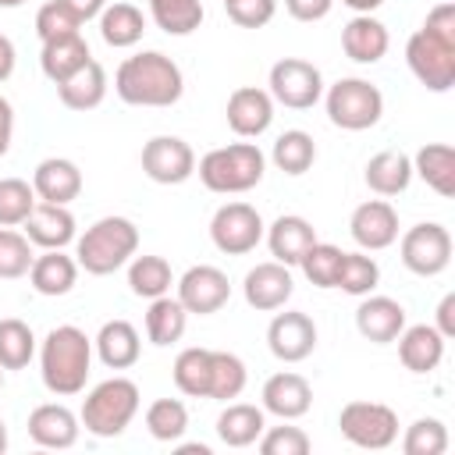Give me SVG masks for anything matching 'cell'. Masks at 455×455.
I'll use <instances>...</instances> for the list:
<instances>
[{
	"instance_id": "obj_36",
	"label": "cell",
	"mask_w": 455,
	"mask_h": 455,
	"mask_svg": "<svg viewBox=\"0 0 455 455\" xmlns=\"http://www.w3.org/2000/svg\"><path fill=\"white\" fill-rule=\"evenodd\" d=\"M210 352L213 348H181L171 373H174V387L188 398H210Z\"/></svg>"
},
{
	"instance_id": "obj_1",
	"label": "cell",
	"mask_w": 455,
	"mask_h": 455,
	"mask_svg": "<svg viewBox=\"0 0 455 455\" xmlns=\"http://www.w3.org/2000/svg\"><path fill=\"white\" fill-rule=\"evenodd\" d=\"M114 92L132 107H174L185 92V75L167 53L142 50L121 60L114 75Z\"/></svg>"
},
{
	"instance_id": "obj_24",
	"label": "cell",
	"mask_w": 455,
	"mask_h": 455,
	"mask_svg": "<svg viewBox=\"0 0 455 455\" xmlns=\"http://www.w3.org/2000/svg\"><path fill=\"white\" fill-rule=\"evenodd\" d=\"M263 235H267V249H270V256H274L277 263H284V267H299L302 252L316 242L313 224H309L306 217H299V213H281Z\"/></svg>"
},
{
	"instance_id": "obj_44",
	"label": "cell",
	"mask_w": 455,
	"mask_h": 455,
	"mask_svg": "<svg viewBox=\"0 0 455 455\" xmlns=\"http://www.w3.org/2000/svg\"><path fill=\"white\" fill-rule=\"evenodd\" d=\"M36 188L21 178H0V228H21L36 206Z\"/></svg>"
},
{
	"instance_id": "obj_5",
	"label": "cell",
	"mask_w": 455,
	"mask_h": 455,
	"mask_svg": "<svg viewBox=\"0 0 455 455\" xmlns=\"http://www.w3.org/2000/svg\"><path fill=\"white\" fill-rule=\"evenodd\" d=\"M139 384L128 380V377H110V380H100L85 402H82V427L92 434V437H117L124 434V427L135 419L139 412Z\"/></svg>"
},
{
	"instance_id": "obj_19",
	"label": "cell",
	"mask_w": 455,
	"mask_h": 455,
	"mask_svg": "<svg viewBox=\"0 0 455 455\" xmlns=\"http://www.w3.org/2000/svg\"><path fill=\"white\" fill-rule=\"evenodd\" d=\"M259 398H263V412H274L277 419H299L313 405V387H309V380L302 373L281 370V373L267 377Z\"/></svg>"
},
{
	"instance_id": "obj_47",
	"label": "cell",
	"mask_w": 455,
	"mask_h": 455,
	"mask_svg": "<svg viewBox=\"0 0 455 455\" xmlns=\"http://www.w3.org/2000/svg\"><path fill=\"white\" fill-rule=\"evenodd\" d=\"M82 25L78 18L60 4V0H50L36 11V36L39 43H50V39H60V36H75Z\"/></svg>"
},
{
	"instance_id": "obj_8",
	"label": "cell",
	"mask_w": 455,
	"mask_h": 455,
	"mask_svg": "<svg viewBox=\"0 0 455 455\" xmlns=\"http://www.w3.org/2000/svg\"><path fill=\"white\" fill-rule=\"evenodd\" d=\"M270 100L288 107V110H309L320 103L323 96V75L316 64L302 60V57H281L270 68Z\"/></svg>"
},
{
	"instance_id": "obj_16",
	"label": "cell",
	"mask_w": 455,
	"mask_h": 455,
	"mask_svg": "<svg viewBox=\"0 0 455 455\" xmlns=\"http://www.w3.org/2000/svg\"><path fill=\"white\" fill-rule=\"evenodd\" d=\"M295 291V281H291V267L277 263V259H267V263H256L245 281H242V295L252 309L259 313H274V309H284V302L291 299Z\"/></svg>"
},
{
	"instance_id": "obj_32",
	"label": "cell",
	"mask_w": 455,
	"mask_h": 455,
	"mask_svg": "<svg viewBox=\"0 0 455 455\" xmlns=\"http://www.w3.org/2000/svg\"><path fill=\"white\" fill-rule=\"evenodd\" d=\"M363 178H366L370 192H377V196H398L412 181V156H405L402 149H384V153L370 156Z\"/></svg>"
},
{
	"instance_id": "obj_12",
	"label": "cell",
	"mask_w": 455,
	"mask_h": 455,
	"mask_svg": "<svg viewBox=\"0 0 455 455\" xmlns=\"http://www.w3.org/2000/svg\"><path fill=\"white\" fill-rule=\"evenodd\" d=\"M142 171L156 185H181L196 174V153L178 135H153L142 146Z\"/></svg>"
},
{
	"instance_id": "obj_39",
	"label": "cell",
	"mask_w": 455,
	"mask_h": 455,
	"mask_svg": "<svg viewBox=\"0 0 455 455\" xmlns=\"http://www.w3.org/2000/svg\"><path fill=\"white\" fill-rule=\"evenodd\" d=\"M377 284H380V267H377L373 256H366V252H341V267H338L334 288H341L345 295L363 299Z\"/></svg>"
},
{
	"instance_id": "obj_9",
	"label": "cell",
	"mask_w": 455,
	"mask_h": 455,
	"mask_svg": "<svg viewBox=\"0 0 455 455\" xmlns=\"http://www.w3.org/2000/svg\"><path fill=\"white\" fill-rule=\"evenodd\" d=\"M263 217L256 206L249 203H224L217 206L213 220H210V242L224 252V256H245L263 242Z\"/></svg>"
},
{
	"instance_id": "obj_35",
	"label": "cell",
	"mask_w": 455,
	"mask_h": 455,
	"mask_svg": "<svg viewBox=\"0 0 455 455\" xmlns=\"http://www.w3.org/2000/svg\"><path fill=\"white\" fill-rule=\"evenodd\" d=\"M174 284V270L164 256H132L128 259V288L139 299H160Z\"/></svg>"
},
{
	"instance_id": "obj_45",
	"label": "cell",
	"mask_w": 455,
	"mask_h": 455,
	"mask_svg": "<svg viewBox=\"0 0 455 455\" xmlns=\"http://www.w3.org/2000/svg\"><path fill=\"white\" fill-rule=\"evenodd\" d=\"M444 448H448V427L437 416H419L416 423H409L402 437L405 455H444Z\"/></svg>"
},
{
	"instance_id": "obj_30",
	"label": "cell",
	"mask_w": 455,
	"mask_h": 455,
	"mask_svg": "<svg viewBox=\"0 0 455 455\" xmlns=\"http://www.w3.org/2000/svg\"><path fill=\"white\" fill-rule=\"evenodd\" d=\"M85 60H92V53H89V43L82 39V32L50 39V43H43V50H39V68H43V75H46L53 85H60L68 75H75Z\"/></svg>"
},
{
	"instance_id": "obj_22",
	"label": "cell",
	"mask_w": 455,
	"mask_h": 455,
	"mask_svg": "<svg viewBox=\"0 0 455 455\" xmlns=\"http://www.w3.org/2000/svg\"><path fill=\"white\" fill-rule=\"evenodd\" d=\"M21 228H25V238L39 249H64L75 242V217L68 206H57V203H36Z\"/></svg>"
},
{
	"instance_id": "obj_52",
	"label": "cell",
	"mask_w": 455,
	"mask_h": 455,
	"mask_svg": "<svg viewBox=\"0 0 455 455\" xmlns=\"http://www.w3.org/2000/svg\"><path fill=\"white\" fill-rule=\"evenodd\" d=\"M434 327L441 331L444 341L455 338V291H448V295L437 302V323H434Z\"/></svg>"
},
{
	"instance_id": "obj_10",
	"label": "cell",
	"mask_w": 455,
	"mask_h": 455,
	"mask_svg": "<svg viewBox=\"0 0 455 455\" xmlns=\"http://www.w3.org/2000/svg\"><path fill=\"white\" fill-rule=\"evenodd\" d=\"M405 60L409 71L427 85L430 92H448L455 85V46L430 36V32H412L405 43Z\"/></svg>"
},
{
	"instance_id": "obj_4",
	"label": "cell",
	"mask_w": 455,
	"mask_h": 455,
	"mask_svg": "<svg viewBox=\"0 0 455 455\" xmlns=\"http://www.w3.org/2000/svg\"><path fill=\"white\" fill-rule=\"evenodd\" d=\"M199 181L217 196H238L263 181L267 156L256 142H231L217 146L199 160Z\"/></svg>"
},
{
	"instance_id": "obj_60",
	"label": "cell",
	"mask_w": 455,
	"mask_h": 455,
	"mask_svg": "<svg viewBox=\"0 0 455 455\" xmlns=\"http://www.w3.org/2000/svg\"><path fill=\"white\" fill-rule=\"evenodd\" d=\"M0 391H4V366H0Z\"/></svg>"
},
{
	"instance_id": "obj_54",
	"label": "cell",
	"mask_w": 455,
	"mask_h": 455,
	"mask_svg": "<svg viewBox=\"0 0 455 455\" xmlns=\"http://www.w3.org/2000/svg\"><path fill=\"white\" fill-rule=\"evenodd\" d=\"M11 139H14V107L0 96V156L11 149Z\"/></svg>"
},
{
	"instance_id": "obj_23",
	"label": "cell",
	"mask_w": 455,
	"mask_h": 455,
	"mask_svg": "<svg viewBox=\"0 0 455 455\" xmlns=\"http://www.w3.org/2000/svg\"><path fill=\"white\" fill-rule=\"evenodd\" d=\"M395 341H398V359H402V366L409 373H430L444 359V338H441V331L434 323L402 327V334Z\"/></svg>"
},
{
	"instance_id": "obj_37",
	"label": "cell",
	"mask_w": 455,
	"mask_h": 455,
	"mask_svg": "<svg viewBox=\"0 0 455 455\" xmlns=\"http://www.w3.org/2000/svg\"><path fill=\"white\" fill-rule=\"evenodd\" d=\"M270 160H274L277 171L299 178V174H306V171L313 167V160H316V142H313V135L302 132V128L281 132L277 142H274V149H270Z\"/></svg>"
},
{
	"instance_id": "obj_43",
	"label": "cell",
	"mask_w": 455,
	"mask_h": 455,
	"mask_svg": "<svg viewBox=\"0 0 455 455\" xmlns=\"http://www.w3.org/2000/svg\"><path fill=\"white\" fill-rule=\"evenodd\" d=\"M299 267H302V274H306V281H309L313 288H334L338 267H341V249L331 245V242H313V245L302 252Z\"/></svg>"
},
{
	"instance_id": "obj_25",
	"label": "cell",
	"mask_w": 455,
	"mask_h": 455,
	"mask_svg": "<svg viewBox=\"0 0 455 455\" xmlns=\"http://www.w3.org/2000/svg\"><path fill=\"white\" fill-rule=\"evenodd\" d=\"M387 46H391V36H387L384 21H377L373 14H355L341 28V50L355 64H377L387 53Z\"/></svg>"
},
{
	"instance_id": "obj_18",
	"label": "cell",
	"mask_w": 455,
	"mask_h": 455,
	"mask_svg": "<svg viewBox=\"0 0 455 455\" xmlns=\"http://www.w3.org/2000/svg\"><path fill=\"white\" fill-rule=\"evenodd\" d=\"M405 327V306L387 295H363L355 309V331L373 345H391Z\"/></svg>"
},
{
	"instance_id": "obj_49",
	"label": "cell",
	"mask_w": 455,
	"mask_h": 455,
	"mask_svg": "<svg viewBox=\"0 0 455 455\" xmlns=\"http://www.w3.org/2000/svg\"><path fill=\"white\" fill-rule=\"evenodd\" d=\"M224 11L238 28H263L274 18L277 0H228Z\"/></svg>"
},
{
	"instance_id": "obj_58",
	"label": "cell",
	"mask_w": 455,
	"mask_h": 455,
	"mask_svg": "<svg viewBox=\"0 0 455 455\" xmlns=\"http://www.w3.org/2000/svg\"><path fill=\"white\" fill-rule=\"evenodd\" d=\"M4 451H7V423L0 419V455H4Z\"/></svg>"
},
{
	"instance_id": "obj_20",
	"label": "cell",
	"mask_w": 455,
	"mask_h": 455,
	"mask_svg": "<svg viewBox=\"0 0 455 455\" xmlns=\"http://www.w3.org/2000/svg\"><path fill=\"white\" fill-rule=\"evenodd\" d=\"M32 188H36V199H39V203L68 206V203L78 199V192H82V171H78V164L68 160V156H46V160L36 164Z\"/></svg>"
},
{
	"instance_id": "obj_28",
	"label": "cell",
	"mask_w": 455,
	"mask_h": 455,
	"mask_svg": "<svg viewBox=\"0 0 455 455\" xmlns=\"http://www.w3.org/2000/svg\"><path fill=\"white\" fill-rule=\"evenodd\" d=\"M107 85H110V82H107L103 64H100V60H85L75 75H68V78L57 85V96H60V103H64L68 110L85 114V110H92V107L103 103Z\"/></svg>"
},
{
	"instance_id": "obj_59",
	"label": "cell",
	"mask_w": 455,
	"mask_h": 455,
	"mask_svg": "<svg viewBox=\"0 0 455 455\" xmlns=\"http://www.w3.org/2000/svg\"><path fill=\"white\" fill-rule=\"evenodd\" d=\"M25 0H0V7H21Z\"/></svg>"
},
{
	"instance_id": "obj_61",
	"label": "cell",
	"mask_w": 455,
	"mask_h": 455,
	"mask_svg": "<svg viewBox=\"0 0 455 455\" xmlns=\"http://www.w3.org/2000/svg\"><path fill=\"white\" fill-rule=\"evenodd\" d=\"M224 4H228V0H224Z\"/></svg>"
},
{
	"instance_id": "obj_17",
	"label": "cell",
	"mask_w": 455,
	"mask_h": 455,
	"mask_svg": "<svg viewBox=\"0 0 455 455\" xmlns=\"http://www.w3.org/2000/svg\"><path fill=\"white\" fill-rule=\"evenodd\" d=\"M228 128L238 135V139H259L270 121H274V100L267 89H256V85H238L231 96H228Z\"/></svg>"
},
{
	"instance_id": "obj_40",
	"label": "cell",
	"mask_w": 455,
	"mask_h": 455,
	"mask_svg": "<svg viewBox=\"0 0 455 455\" xmlns=\"http://www.w3.org/2000/svg\"><path fill=\"white\" fill-rule=\"evenodd\" d=\"M245 363L235 352H210V398L231 402L245 391Z\"/></svg>"
},
{
	"instance_id": "obj_57",
	"label": "cell",
	"mask_w": 455,
	"mask_h": 455,
	"mask_svg": "<svg viewBox=\"0 0 455 455\" xmlns=\"http://www.w3.org/2000/svg\"><path fill=\"white\" fill-rule=\"evenodd\" d=\"M178 451H181V455H210V448H206V444H181Z\"/></svg>"
},
{
	"instance_id": "obj_13",
	"label": "cell",
	"mask_w": 455,
	"mask_h": 455,
	"mask_svg": "<svg viewBox=\"0 0 455 455\" xmlns=\"http://www.w3.org/2000/svg\"><path fill=\"white\" fill-rule=\"evenodd\" d=\"M174 299L185 306V313L210 316L231 299V281H228V274L220 267L199 263V267H188L178 277V295Z\"/></svg>"
},
{
	"instance_id": "obj_21",
	"label": "cell",
	"mask_w": 455,
	"mask_h": 455,
	"mask_svg": "<svg viewBox=\"0 0 455 455\" xmlns=\"http://www.w3.org/2000/svg\"><path fill=\"white\" fill-rule=\"evenodd\" d=\"M78 430H82V419L60 402H46L28 412V437L39 448H57V451L71 448L78 441Z\"/></svg>"
},
{
	"instance_id": "obj_46",
	"label": "cell",
	"mask_w": 455,
	"mask_h": 455,
	"mask_svg": "<svg viewBox=\"0 0 455 455\" xmlns=\"http://www.w3.org/2000/svg\"><path fill=\"white\" fill-rule=\"evenodd\" d=\"M32 259H36V252H32V242L25 238V231L0 228V277L4 281L25 277Z\"/></svg>"
},
{
	"instance_id": "obj_31",
	"label": "cell",
	"mask_w": 455,
	"mask_h": 455,
	"mask_svg": "<svg viewBox=\"0 0 455 455\" xmlns=\"http://www.w3.org/2000/svg\"><path fill=\"white\" fill-rule=\"evenodd\" d=\"M412 174H419L437 196H455V149L448 142H427L412 156Z\"/></svg>"
},
{
	"instance_id": "obj_41",
	"label": "cell",
	"mask_w": 455,
	"mask_h": 455,
	"mask_svg": "<svg viewBox=\"0 0 455 455\" xmlns=\"http://www.w3.org/2000/svg\"><path fill=\"white\" fill-rule=\"evenodd\" d=\"M36 355V334L25 320H0V366L4 370H25Z\"/></svg>"
},
{
	"instance_id": "obj_3",
	"label": "cell",
	"mask_w": 455,
	"mask_h": 455,
	"mask_svg": "<svg viewBox=\"0 0 455 455\" xmlns=\"http://www.w3.org/2000/svg\"><path fill=\"white\" fill-rule=\"evenodd\" d=\"M139 252V228L128 217H100L96 224L85 228V235L75 245V259L85 274L107 277L121 270L132 256Z\"/></svg>"
},
{
	"instance_id": "obj_34",
	"label": "cell",
	"mask_w": 455,
	"mask_h": 455,
	"mask_svg": "<svg viewBox=\"0 0 455 455\" xmlns=\"http://www.w3.org/2000/svg\"><path fill=\"white\" fill-rule=\"evenodd\" d=\"M185 323H188V313H185V306L178 299H171V295L149 299V309H146V338L156 348H167V345L181 341Z\"/></svg>"
},
{
	"instance_id": "obj_6",
	"label": "cell",
	"mask_w": 455,
	"mask_h": 455,
	"mask_svg": "<svg viewBox=\"0 0 455 455\" xmlns=\"http://www.w3.org/2000/svg\"><path fill=\"white\" fill-rule=\"evenodd\" d=\"M323 107L334 128L366 132L384 117V92L366 78H338L323 92Z\"/></svg>"
},
{
	"instance_id": "obj_56",
	"label": "cell",
	"mask_w": 455,
	"mask_h": 455,
	"mask_svg": "<svg viewBox=\"0 0 455 455\" xmlns=\"http://www.w3.org/2000/svg\"><path fill=\"white\" fill-rule=\"evenodd\" d=\"M341 4H345V7H352L355 14H373V11H377L384 0H341Z\"/></svg>"
},
{
	"instance_id": "obj_42",
	"label": "cell",
	"mask_w": 455,
	"mask_h": 455,
	"mask_svg": "<svg viewBox=\"0 0 455 455\" xmlns=\"http://www.w3.org/2000/svg\"><path fill=\"white\" fill-rule=\"evenodd\" d=\"M146 430L156 441H181V434L188 430V409L178 398H156L146 409Z\"/></svg>"
},
{
	"instance_id": "obj_50",
	"label": "cell",
	"mask_w": 455,
	"mask_h": 455,
	"mask_svg": "<svg viewBox=\"0 0 455 455\" xmlns=\"http://www.w3.org/2000/svg\"><path fill=\"white\" fill-rule=\"evenodd\" d=\"M423 32H430V36H437V39H444V43L455 46V4H451V0L437 4V7L427 14Z\"/></svg>"
},
{
	"instance_id": "obj_55",
	"label": "cell",
	"mask_w": 455,
	"mask_h": 455,
	"mask_svg": "<svg viewBox=\"0 0 455 455\" xmlns=\"http://www.w3.org/2000/svg\"><path fill=\"white\" fill-rule=\"evenodd\" d=\"M14 60H18V53H14V43L0 32V82H7L11 75H14Z\"/></svg>"
},
{
	"instance_id": "obj_51",
	"label": "cell",
	"mask_w": 455,
	"mask_h": 455,
	"mask_svg": "<svg viewBox=\"0 0 455 455\" xmlns=\"http://www.w3.org/2000/svg\"><path fill=\"white\" fill-rule=\"evenodd\" d=\"M331 7H334V0H284V11L295 21H320L331 14Z\"/></svg>"
},
{
	"instance_id": "obj_38",
	"label": "cell",
	"mask_w": 455,
	"mask_h": 455,
	"mask_svg": "<svg viewBox=\"0 0 455 455\" xmlns=\"http://www.w3.org/2000/svg\"><path fill=\"white\" fill-rule=\"evenodd\" d=\"M203 0H149V18L167 36H192L203 25Z\"/></svg>"
},
{
	"instance_id": "obj_33",
	"label": "cell",
	"mask_w": 455,
	"mask_h": 455,
	"mask_svg": "<svg viewBox=\"0 0 455 455\" xmlns=\"http://www.w3.org/2000/svg\"><path fill=\"white\" fill-rule=\"evenodd\" d=\"M142 32H146V14L135 4L117 0V4H107L103 7V14H100V36H103L107 46L128 50V46H135L142 39Z\"/></svg>"
},
{
	"instance_id": "obj_27",
	"label": "cell",
	"mask_w": 455,
	"mask_h": 455,
	"mask_svg": "<svg viewBox=\"0 0 455 455\" xmlns=\"http://www.w3.org/2000/svg\"><path fill=\"white\" fill-rule=\"evenodd\" d=\"M28 281L39 295H68L78 281V259H71L64 249H43V256H36L28 267Z\"/></svg>"
},
{
	"instance_id": "obj_11",
	"label": "cell",
	"mask_w": 455,
	"mask_h": 455,
	"mask_svg": "<svg viewBox=\"0 0 455 455\" xmlns=\"http://www.w3.org/2000/svg\"><path fill=\"white\" fill-rule=\"evenodd\" d=\"M402 263L419 277H437L451 263V235L437 220L412 224L402 235Z\"/></svg>"
},
{
	"instance_id": "obj_7",
	"label": "cell",
	"mask_w": 455,
	"mask_h": 455,
	"mask_svg": "<svg viewBox=\"0 0 455 455\" xmlns=\"http://www.w3.org/2000/svg\"><path fill=\"white\" fill-rule=\"evenodd\" d=\"M338 427L345 441H352L355 448H370V451L391 448L398 437V416L384 402H348L338 416Z\"/></svg>"
},
{
	"instance_id": "obj_15",
	"label": "cell",
	"mask_w": 455,
	"mask_h": 455,
	"mask_svg": "<svg viewBox=\"0 0 455 455\" xmlns=\"http://www.w3.org/2000/svg\"><path fill=\"white\" fill-rule=\"evenodd\" d=\"M348 235L363 252H377L398 242V213L387 199H366L348 217Z\"/></svg>"
},
{
	"instance_id": "obj_14",
	"label": "cell",
	"mask_w": 455,
	"mask_h": 455,
	"mask_svg": "<svg viewBox=\"0 0 455 455\" xmlns=\"http://www.w3.org/2000/svg\"><path fill=\"white\" fill-rule=\"evenodd\" d=\"M267 348L281 363H302L316 348V323L302 309H284L267 327Z\"/></svg>"
},
{
	"instance_id": "obj_48",
	"label": "cell",
	"mask_w": 455,
	"mask_h": 455,
	"mask_svg": "<svg viewBox=\"0 0 455 455\" xmlns=\"http://www.w3.org/2000/svg\"><path fill=\"white\" fill-rule=\"evenodd\" d=\"M259 451L263 455H306L309 437L302 427H270L259 434Z\"/></svg>"
},
{
	"instance_id": "obj_2",
	"label": "cell",
	"mask_w": 455,
	"mask_h": 455,
	"mask_svg": "<svg viewBox=\"0 0 455 455\" xmlns=\"http://www.w3.org/2000/svg\"><path fill=\"white\" fill-rule=\"evenodd\" d=\"M89 370H92V338L82 327L60 323L43 338L39 373H43V384L50 395L71 398V395L85 391Z\"/></svg>"
},
{
	"instance_id": "obj_26",
	"label": "cell",
	"mask_w": 455,
	"mask_h": 455,
	"mask_svg": "<svg viewBox=\"0 0 455 455\" xmlns=\"http://www.w3.org/2000/svg\"><path fill=\"white\" fill-rule=\"evenodd\" d=\"M92 348L100 355V363L107 370H128L139 363L142 355V341H139V331L128 323V320H107L100 327V334L92 338Z\"/></svg>"
},
{
	"instance_id": "obj_53",
	"label": "cell",
	"mask_w": 455,
	"mask_h": 455,
	"mask_svg": "<svg viewBox=\"0 0 455 455\" xmlns=\"http://www.w3.org/2000/svg\"><path fill=\"white\" fill-rule=\"evenodd\" d=\"M60 4L78 18V25H85V21L100 18V14H103V7H107V0H60Z\"/></svg>"
},
{
	"instance_id": "obj_29",
	"label": "cell",
	"mask_w": 455,
	"mask_h": 455,
	"mask_svg": "<svg viewBox=\"0 0 455 455\" xmlns=\"http://www.w3.org/2000/svg\"><path fill=\"white\" fill-rule=\"evenodd\" d=\"M267 430V416L259 405L249 402H228V409L217 416V437L228 448H249Z\"/></svg>"
}]
</instances>
